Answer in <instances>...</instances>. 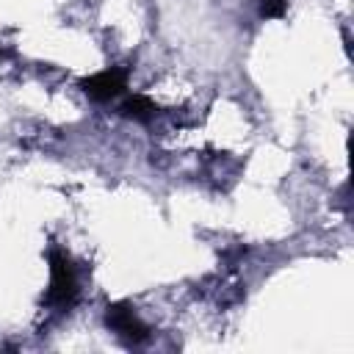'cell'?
Returning a JSON list of instances; mask_svg holds the SVG:
<instances>
[{"mask_svg":"<svg viewBox=\"0 0 354 354\" xmlns=\"http://www.w3.org/2000/svg\"><path fill=\"white\" fill-rule=\"evenodd\" d=\"M50 260V288H47V304L69 307L77 299V277L69 263V257L61 249H53L47 254Z\"/></svg>","mask_w":354,"mask_h":354,"instance_id":"6da1fadb","label":"cell"},{"mask_svg":"<svg viewBox=\"0 0 354 354\" xmlns=\"http://www.w3.org/2000/svg\"><path fill=\"white\" fill-rule=\"evenodd\" d=\"M80 88L97 100V102H108V100H116L119 94H124L127 88V72L122 66H111V69H102V72H94L88 77L80 80Z\"/></svg>","mask_w":354,"mask_h":354,"instance_id":"7a4b0ae2","label":"cell"},{"mask_svg":"<svg viewBox=\"0 0 354 354\" xmlns=\"http://www.w3.org/2000/svg\"><path fill=\"white\" fill-rule=\"evenodd\" d=\"M105 324H108L119 337H124V340H130V343H141V340H147V335H149L147 324L136 315V310H133L127 301H113V304H108V310H105Z\"/></svg>","mask_w":354,"mask_h":354,"instance_id":"3957f363","label":"cell"},{"mask_svg":"<svg viewBox=\"0 0 354 354\" xmlns=\"http://www.w3.org/2000/svg\"><path fill=\"white\" fill-rule=\"evenodd\" d=\"M122 116H127V119H133V122H149L155 113H158V105L149 100V97H144V94H133V97H127L124 102H122Z\"/></svg>","mask_w":354,"mask_h":354,"instance_id":"277c9868","label":"cell"},{"mask_svg":"<svg viewBox=\"0 0 354 354\" xmlns=\"http://www.w3.org/2000/svg\"><path fill=\"white\" fill-rule=\"evenodd\" d=\"M260 17L263 19H279L288 11V0H260Z\"/></svg>","mask_w":354,"mask_h":354,"instance_id":"5b68a950","label":"cell"}]
</instances>
